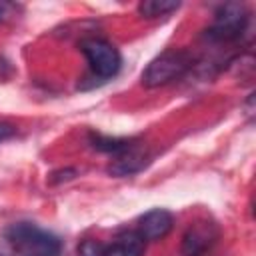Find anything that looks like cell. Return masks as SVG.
<instances>
[{
    "label": "cell",
    "instance_id": "ba28073f",
    "mask_svg": "<svg viewBox=\"0 0 256 256\" xmlns=\"http://www.w3.org/2000/svg\"><path fill=\"white\" fill-rule=\"evenodd\" d=\"M144 248L146 242L142 236L136 230H126L104 246V256H142Z\"/></svg>",
    "mask_w": 256,
    "mask_h": 256
},
{
    "label": "cell",
    "instance_id": "7c38bea8",
    "mask_svg": "<svg viewBox=\"0 0 256 256\" xmlns=\"http://www.w3.org/2000/svg\"><path fill=\"white\" fill-rule=\"evenodd\" d=\"M74 174H76V170H74V168L58 170V172H54V174H52V182H62V180H70V178H74Z\"/></svg>",
    "mask_w": 256,
    "mask_h": 256
},
{
    "label": "cell",
    "instance_id": "5b68a950",
    "mask_svg": "<svg viewBox=\"0 0 256 256\" xmlns=\"http://www.w3.org/2000/svg\"><path fill=\"white\" fill-rule=\"evenodd\" d=\"M218 226L208 220L194 222L182 236V252L184 256H202L216 240H218Z\"/></svg>",
    "mask_w": 256,
    "mask_h": 256
},
{
    "label": "cell",
    "instance_id": "9a60e30c",
    "mask_svg": "<svg viewBox=\"0 0 256 256\" xmlns=\"http://www.w3.org/2000/svg\"><path fill=\"white\" fill-rule=\"evenodd\" d=\"M0 256H2V254H0Z\"/></svg>",
    "mask_w": 256,
    "mask_h": 256
},
{
    "label": "cell",
    "instance_id": "3957f363",
    "mask_svg": "<svg viewBox=\"0 0 256 256\" xmlns=\"http://www.w3.org/2000/svg\"><path fill=\"white\" fill-rule=\"evenodd\" d=\"M248 10L244 4L240 2H228V4H222L216 14H214V20L210 24V28L206 30V36L212 40V42H232V40H238L246 26H248Z\"/></svg>",
    "mask_w": 256,
    "mask_h": 256
},
{
    "label": "cell",
    "instance_id": "8fae6325",
    "mask_svg": "<svg viewBox=\"0 0 256 256\" xmlns=\"http://www.w3.org/2000/svg\"><path fill=\"white\" fill-rule=\"evenodd\" d=\"M104 246L106 244H102L98 240L86 238L78 244V256H104Z\"/></svg>",
    "mask_w": 256,
    "mask_h": 256
},
{
    "label": "cell",
    "instance_id": "7a4b0ae2",
    "mask_svg": "<svg viewBox=\"0 0 256 256\" xmlns=\"http://www.w3.org/2000/svg\"><path fill=\"white\" fill-rule=\"evenodd\" d=\"M194 66V54L186 48H168L158 54L142 72V84L146 88L166 86L182 78Z\"/></svg>",
    "mask_w": 256,
    "mask_h": 256
},
{
    "label": "cell",
    "instance_id": "6da1fadb",
    "mask_svg": "<svg viewBox=\"0 0 256 256\" xmlns=\"http://www.w3.org/2000/svg\"><path fill=\"white\" fill-rule=\"evenodd\" d=\"M6 240L20 256H60L62 242L32 222H16L6 230Z\"/></svg>",
    "mask_w": 256,
    "mask_h": 256
},
{
    "label": "cell",
    "instance_id": "277c9868",
    "mask_svg": "<svg viewBox=\"0 0 256 256\" xmlns=\"http://www.w3.org/2000/svg\"><path fill=\"white\" fill-rule=\"evenodd\" d=\"M80 50L86 56L94 78L108 80L118 74L122 66V56L114 44L104 38H84L80 42Z\"/></svg>",
    "mask_w": 256,
    "mask_h": 256
},
{
    "label": "cell",
    "instance_id": "4fadbf2b",
    "mask_svg": "<svg viewBox=\"0 0 256 256\" xmlns=\"http://www.w3.org/2000/svg\"><path fill=\"white\" fill-rule=\"evenodd\" d=\"M14 134H16V128H14L12 124H8V122H0V142L12 138Z\"/></svg>",
    "mask_w": 256,
    "mask_h": 256
},
{
    "label": "cell",
    "instance_id": "52a82bcc",
    "mask_svg": "<svg viewBox=\"0 0 256 256\" xmlns=\"http://www.w3.org/2000/svg\"><path fill=\"white\" fill-rule=\"evenodd\" d=\"M148 162V152L144 148V144L140 142H132L126 150H122L120 154L114 156V160L108 164V174L122 178V176H132L136 172H140Z\"/></svg>",
    "mask_w": 256,
    "mask_h": 256
},
{
    "label": "cell",
    "instance_id": "30bf717a",
    "mask_svg": "<svg viewBox=\"0 0 256 256\" xmlns=\"http://www.w3.org/2000/svg\"><path fill=\"white\" fill-rule=\"evenodd\" d=\"M178 8H180V2H174V0H144L138 4V14L144 18H158Z\"/></svg>",
    "mask_w": 256,
    "mask_h": 256
},
{
    "label": "cell",
    "instance_id": "5bb4252c",
    "mask_svg": "<svg viewBox=\"0 0 256 256\" xmlns=\"http://www.w3.org/2000/svg\"><path fill=\"white\" fill-rule=\"evenodd\" d=\"M12 4H8V2H0V22H4L8 16H10V12H12Z\"/></svg>",
    "mask_w": 256,
    "mask_h": 256
},
{
    "label": "cell",
    "instance_id": "8992f818",
    "mask_svg": "<svg viewBox=\"0 0 256 256\" xmlns=\"http://www.w3.org/2000/svg\"><path fill=\"white\" fill-rule=\"evenodd\" d=\"M174 226V216L166 208H152L146 214L140 216L136 232L142 236L144 242H156L168 236V232Z\"/></svg>",
    "mask_w": 256,
    "mask_h": 256
},
{
    "label": "cell",
    "instance_id": "9c48e42d",
    "mask_svg": "<svg viewBox=\"0 0 256 256\" xmlns=\"http://www.w3.org/2000/svg\"><path fill=\"white\" fill-rule=\"evenodd\" d=\"M90 146L98 152H106V154H120L122 150H126L136 138H118V136H104L98 132H90L88 136Z\"/></svg>",
    "mask_w": 256,
    "mask_h": 256
}]
</instances>
